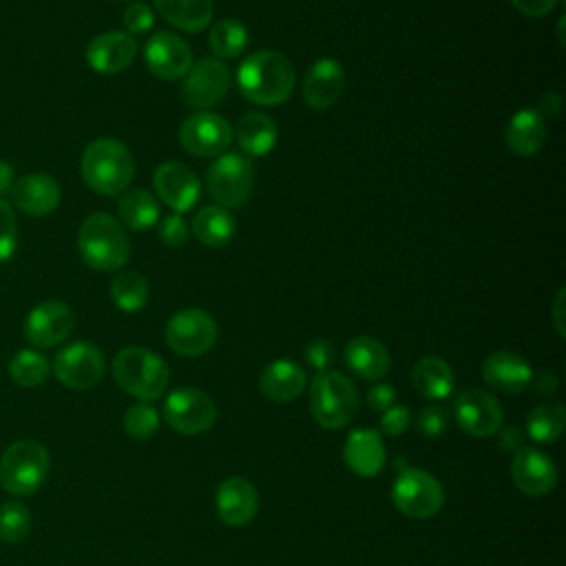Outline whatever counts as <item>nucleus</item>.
Here are the masks:
<instances>
[{
	"label": "nucleus",
	"instance_id": "1",
	"mask_svg": "<svg viewBox=\"0 0 566 566\" xmlns=\"http://www.w3.org/2000/svg\"><path fill=\"white\" fill-rule=\"evenodd\" d=\"M237 84L245 99L261 106L283 104L296 84V71L287 55L261 49L250 53L237 71Z\"/></svg>",
	"mask_w": 566,
	"mask_h": 566
},
{
	"label": "nucleus",
	"instance_id": "2",
	"mask_svg": "<svg viewBox=\"0 0 566 566\" xmlns=\"http://www.w3.org/2000/svg\"><path fill=\"white\" fill-rule=\"evenodd\" d=\"M80 172L93 192L102 197H117L128 190L135 177V161L122 142L113 137H99L84 148Z\"/></svg>",
	"mask_w": 566,
	"mask_h": 566
},
{
	"label": "nucleus",
	"instance_id": "3",
	"mask_svg": "<svg viewBox=\"0 0 566 566\" xmlns=\"http://www.w3.org/2000/svg\"><path fill=\"white\" fill-rule=\"evenodd\" d=\"M77 250L91 270L119 272L128 261L130 243L124 226L115 217L106 212H93L80 226Z\"/></svg>",
	"mask_w": 566,
	"mask_h": 566
},
{
	"label": "nucleus",
	"instance_id": "4",
	"mask_svg": "<svg viewBox=\"0 0 566 566\" xmlns=\"http://www.w3.org/2000/svg\"><path fill=\"white\" fill-rule=\"evenodd\" d=\"M113 376L126 394L135 396L142 402L157 400L166 391L170 380L166 360L139 345L124 347L115 354Z\"/></svg>",
	"mask_w": 566,
	"mask_h": 566
},
{
	"label": "nucleus",
	"instance_id": "5",
	"mask_svg": "<svg viewBox=\"0 0 566 566\" xmlns=\"http://www.w3.org/2000/svg\"><path fill=\"white\" fill-rule=\"evenodd\" d=\"M310 409L325 429H343L358 411V391L340 371H318L310 385Z\"/></svg>",
	"mask_w": 566,
	"mask_h": 566
},
{
	"label": "nucleus",
	"instance_id": "6",
	"mask_svg": "<svg viewBox=\"0 0 566 566\" xmlns=\"http://www.w3.org/2000/svg\"><path fill=\"white\" fill-rule=\"evenodd\" d=\"M49 473V451L35 440H18L0 455V484L11 495L35 493Z\"/></svg>",
	"mask_w": 566,
	"mask_h": 566
},
{
	"label": "nucleus",
	"instance_id": "7",
	"mask_svg": "<svg viewBox=\"0 0 566 566\" xmlns=\"http://www.w3.org/2000/svg\"><path fill=\"white\" fill-rule=\"evenodd\" d=\"M254 184L252 161L241 153L219 155L206 172V186L212 199L223 208H239L248 201Z\"/></svg>",
	"mask_w": 566,
	"mask_h": 566
},
{
	"label": "nucleus",
	"instance_id": "8",
	"mask_svg": "<svg viewBox=\"0 0 566 566\" xmlns=\"http://www.w3.org/2000/svg\"><path fill=\"white\" fill-rule=\"evenodd\" d=\"M396 509L413 520L433 517L444 504L442 484L422 469H405L391 486Z\"/></svg>",
	"mask_w": 566,
	"mask_h": 566
},
{
	"label": "nucleus",
	"instance_id": "9",
	"mask_svg": "<svg viewBox=\"0 0 566 566\" xmlns=\"http://www.w3.org/2000/svg\"><path fill=\"white\" fill-rule=\"evenodd\" d=\"M164 420L170 429L184 436H197L214 424L217 407L206 391L179 387L170 391L164 402Z\"/></svg>",
	"mask_w": 566,
	"mask_h": 566
},
{
	"label": "nucleus",
	"instance_id": "10",
	"mask_svg": "<svg viewBox=\"0 0 566 566\" xmlns=\"http://www.w3.org/2000/svg\"><path fill=\"white\" fill-rule=\"evenodd\" d=\"M217 340V323L201 307H186L166 323V343L179 356H201Z\"/></svg>",
	"mask_w": 566,
	"mask_h": 566
},
{
	"label": "nucleus",
	"instance_id": "11",
	"mask_svg": "<svg viewBox=\"0 0 566 566\" xmlns=\"http://www.w3.org/2000/svg\"><path fill=\"white\" fill-rule=\"evenodd\" d=\"M230 88V69L217 57H201L192 62L190 71L184 75L181 97L186 106L197 111H208L223 102Z\"/></svg>",
	"mask_w": 566,
	"mask_h": 566
},
{
	"label": "nucleus",
	"instance_id": "12",
	"mask_svg": "<svg viewBox=\"0 0 566 566\" xmlns=\"http://www.w3.org/2000/svg\"><path fill=\"white\" fill-rule=\"evenodd\" d=\"M53 374L69 389H91L104 376V356L93 343H71L55 354Z\"/></svg>",
	"mask_w": 566,
	"mask_h": 566
},
{
	"label": "nucleus",
	"instance_id": "13",
	"mask_svg": "<svg viewBox=\"0 0 566 566\" xmlns=\"http://www.w3.org/2000/svg\"><path fill=\"white\" fill-rule=\"evenodd\" d=\"M181 146L195 157H219L232 142L230 124L212 111H195L179 126Z\"/></svg>",
	"mask_w": 566,
	"mask_h": 566
},
{
	"label": "nucleus",
	"instance_id": "14",
	"mask_svg": "<svg viewBox=\"0 0 566 566\" xmlns=\"http://www.w3.org/2000/svg\"><path fill=\"white\" fill-rule=\"evenodd\" d=\"M75 327V314L64 301H42L24 318V338L38 347L49 349L64 343Z\"/></svg>",
	"mask_w": 566,
	"mask_h": 566
},
{
	"label": "nucleus",
	"instance_id": "15",
	"mask_svg": "<svg viewBox=\"0 0 566 566\" xmlns=\"http://www.w3.org/2000/svg\"><path fill=\"white\" fill-rule=\"evenodd\" d=\"M144 60L148 71L166 82L184 80L192 66V49L172 31H157L144 44Z\"/></svg>",
	"mask_w": 566,
	"mask_h": 566
},
{
	"label": "nucleus",
	"instance_id": "16",
	"mask_svg": "<svg viewBox=\"0 0 566 566\" xmlns=\"http://www.w3.org/2000/svg\"><path fill=\"white\" fill-rule=\"evenodd\" d=\"M153 186L159 201L177 214L188 212L201 192L197 175L181 161L159 164L153 172Z\"/></svg>",
	"mask_w": 566,
	"mask_h": 566
},
{
	"label": "nucleus",
	"instance_id": "17",
	"mask_svg": "<svg viewBox=\"0 0 566 566\" xmlns=\"http://www.w3.org/2000/svg\"><path fill=\"white\" fill-rule=\"evenodd\" d=\"M453 413L458 424L475 438L493 436L502 427L504 418L500 402L482 389H464L455 398Z\"/></svg>",
	"mask_w": 566,
	"mask_h": 566
},
{
	"label": "nucleus",
	"instance_id": "18",
	"mask_svg": "<svg viewBox=\"0 0 566 566\" xmlns=\"http://www.w3.org/2000/svg\"><path fill=\"white\" fill-rule=\"evenodd\" d=\"M511 478L524 495L542 497L553 491L557 482V467L544 451L520 447L511 462Z\"/></svg>",
	"mask_w": 566,
	"mask_h": 566
},
{
	"label": "nucleus",
	"instance_id": "19",
	"mask_svg": "<svg viewBox=\"0 0 566 566\" xmlns=\"http://www.w3.org/2000/svg\"><path fill=\"white\" fill-rule=\"evenodd\" d=\"M137 57V40L126 31H104L86 46V62L95 73L115 75L126 71Z\"/></svg>",
	"mask_w": 566,
	"mask_h": 566
},
{
	"label": "nucleus",
	"instance_id": "20",
	"mask_svg": "<svg viewBox=\"0 0 566 566\" xmlns=\"http://www.w3.org/2000/svg\"><path fill=\"white\" fill-rule=\"evenodd\" d=\"M345 88V69L334 57H318L303 77V99L316 111L334 106Z\"/></svg>",
	"mask_w": 566,
	"mask_h": 566
},
{
	"label": "nucleus",
	"instance_id": "21",
	"mask_svg": "<svg viewBox=\"0 0 566 566\" xmlns=\"http://www.w3.org/2000/svg\"><path fill=\"white\" fill-rule=\"evenodd\" d=\"M9 195L13 206L31 217L51 214L62 199L57 181L44 172H31L15 179Z\"/></svg>",
	"mask_w": 566,
	"mask_h": 566
},
{
	"label": "nucleus",
	"instance_id": "22",
	"mask_svg": "<svg viewBox=\"0 0 566 566\" xmlns=\"http://www.w3.org/2000/svg\"><path fill=\"white\" fill-rule=\"evenodd\" d=\"M214 506L223 524L243 526L252 522L259 511V493L245 478L232 475L219 484Z\"/></svg>",
	"mask_w": 566,
	"mask_h": 566
},
{
	"label": "nucleus",
	"instance_id": "23",
	"mask_svg": "<svg viewBox=\"0 0 566 566\" xmlns=\"http://www.w3.org/2000/svg\"><path fill=\"white\" fill-rule=\"evenodd\" d=\"M484 382L502 394H520L533 378L531 365L513 352H493L482 363Z\"/></svg>",
	"mask_w": 566,
	"mask_h": 566
},
{
	"label": "nucleus",
	"instance_id": "24",
	"mask_svg": "<svg viewBox=\"0 0 566 566\" xmlns=\"http://www.w3.org/2000/svg\"><path fill=\"white\" fill-rule=\"evenodd\" d=\"M347 467L360 478H374L385 467V444L378 431L374 429H354L349 431L343 449Z\"/></svg>",
	"mask_w": 566,
	"mask_h": 566
},
{
	"label": "nucleus",
	"instance_id": "25",
	"mask_svg": "<svg viewBox=\"0 0 566 566\" xmlns=\"http://www.w3.org/2000/svg\"><path fill=\"white\" fill-rule=\"evenodd\" d=\"M506 146L511 153L520 157H531L542 150L546 144V117L537 113V108H520L506 124Z\"/></svg>",
	"mask_w": 566,
	"mask_h": 566
},
{
	"label": "nucleus",
	"instance_id": "26",
	"mask_svg": "<svg viewBox=\"0 0 566 566\" xmlns=\"http://www.w3.org/2000/svg\"><path fill=\"white\" fill-rule=\"evenodd\" d=\"M345 363L356 376L365 380H380L391 367L387 347L378 338L367 334L354 336L345 345Z\"/></svg>",
	"mask_w": 566,
	"mask_h": 566
},
{
	"label": "nucleus",
	"instance_id": "27",
	"mask_svg": "<svg viewBox=\"0 0 566 566\" xmlns=\"http://www.w3.org/2000/svg\"><path fill=\"white\" fill-rule=\"evenodd\" d=\"M305 371L296 360L290 358H279L272 360L259 378V387L263 396H268L274 402H290L298 398L305 389Z\"/></svg>",
	"mask_w": 566,
	"mask_h": 566
},
{
	"label": "nucleus",
	"instance_id": "28",
	"mask_svg": "<svg viewBox=\"0 0 566 566\" xmlns=\"http://www.w3.org/2000/svg\"><path fill=\"white\" fill-rule=\"evenodd\" d=\"M232 137H237L239 148L248 155V157H263L268 155L279 139V130L276 124L270 115L252 111L239 117Z\"/></svg>",
	"mask_w": 566,
	"mask_h": 566
},
{
	"label": "nucleus",
	"instance_id": "29",
	"mask_svg": "<svg viewBox=\"0 0 566 566\" xmlns=\"http://www.w3.org/2000/svg\"><path fill=\"white\" fill-rule=\"evenodd\" d=\"M237 230V221L232 212L223 206H203L195 212L190 232L201 245L208 248H223L232 241Z\"/></svg>",
	"mask_w": 566,
	"mask_h": 566
},
{
	"label": "nucleus",
	"instance_id": "30",
	"mask_svg": "<svg viewBox=\"0 0 566 566\" xmlns=\"http://www.w3.org/2000/svg\"><path fill=\"white\" fill-rule=\"evenodd\" d=\"M157 13L186 33H199L212 22V0H153Z\"/></svg>",
	"mask_w": 566,
	"mask_h": 566
},
{
	"label": "nucleus",
	"instance_id": "31",
	"mask_svg": "<svg viewBox=\"0 0 566 566\" xmlns=\"http://www.w3.org/2000/svg\"><path fill=\"white\" fill-rule=\"evenodd\" d=\"M411 382L422 398L442 400L453 394L455 376L447 360H442L438 356H424L413 365Z\"/></svg>",
	"mask_w": 566,
	"mask_h": 566
},
{
	"label": "nucleus",
	"instance_id": "32",
	"mask_svg": "<svg viewBox=\"0 0 566 566\" xmlns=\"http://www.w3.org/2000/svg\"><path fill=\"white\" fill-rule=\"evenodd\" d=\"M119 223L130 230H148L159 219V203L157 199L144 188H130L119 195L117 201Z\"/></svg>",
	"mask_w": 566,
	"mask_h": 566
},
{
	"label": "nucleus",
	"instance_id": "33",
	"mask_svg": "<svg viewBox=\"0 0 566 566\" xmlns=\"http://www.w3.org/2000/svg\"><path fill=\"white\" fill-rule=\"evenodd\" d=\"M248 40H250V35H248L245 24L234 18L219 20L217 24H212V29L208 33V46H210L212 55L221 62L239 57L245 51Z\"/></svg>",
	"mask_w": 566,
	"mask_h": 566
},
{
	"label": "nucleus",
	"instance_id": "34",
	"mask_svg": "<svg viewBox=\"0 0 566 566\" xmlns=\"http://www.w3.org/2000/svg\"><path fill=\"white\" fill-rule=\"evenodd\" d=\"M111 298L122 312H139L148 303V281L135 270H119L111 281Z\"/></svg>",
	"mask_w": 566,
	"mask_h": 566
},
{
	"label": "nucleus",
	"instance_id": "35",
	"mask_svg": "<svg viewBox=\"0 0 566 566\" xmlns=\"http://www.w3.org/2000/svg\"><path fill=\"white\" fill-rule=\"evenodd\" d=\"M566 427V409L562 402H542L526 418L528 436L539 444L555 442Z\"/></svg>",
	"mask_w": 566,
	"mask_h": 566
},
{
	"label": "nucleus",
	"instance_id": "36",
	"mask_svg": "<svg viewBox=\"0 0 566 566\" xmlns=\"http://www.w3.org/2000/svg\"><path fill=\"white\" fill-rule=\"evenodd\" d=\"M51 374V365L38 349H20L9 360V376L20 387H38Z\"/></svg>",
	"mask_w": 566,
	"mask_h": 566
},
{
	"label": "nucleus",
	"instance_id": "37",
	"mask_svg": "<svg viewBox=\"0 0 566 566\" xmlns=\"http://www.w3.org/2000/svg\"><path fill=\"white\" fill-rule=\"evenodd\" d=\"M31 531V513L20 502L0 504V539L7 544L22 542Z\"/></svg>",
	"mask_w": 566,
	"mask_h": 566
},
{
	"label": "nucleus",
	"instance_id": "38",
	"mask_svg": "<svg viewBox=\"0 0 566 566\" xmlns=\"http://www.w3.org/2000/svg\"><path fill=\"white\" fill-rule=\"evenodd\" d=\"M159 427V413L150 402H135L124 413V429L135 440L150 438Z\"/></svg>",
	"mask_w": 566,
	"mask_h": 566
},
{
	"label": "nucleus",
	"instance_id": "39",
	"mask_svg": "<svg viewBox=\"0 0 566 566\" xmlns=\"http://www.w3.org/2000/svg\"><path fill=\"white\" fill-rule=\"evenodd\" d=\"M18 245V221L13 208L0 199V263L9 261Z\"/></svg>",
	"mask_w": 566,
	"mask_h": 566
},
{
	"label": "nucleus",
	"instance_id": "40",
	"mask_svg": "<svg viewBox=\"0 0 566 566\" xmlns=\"http://www.w3.org/2000/svg\"><path fill=\"white\" fill-rule=\"evenodd\" d=\"M157 237H159V241L164 243V245H168V248H179V245H184L186 241H188V237H190V226H188V221L181 217V214H168V217H164L161 221H159V226H157Z\"/></svg>",
	"mask_w": 566,
	"mask_h": 566
},
{
	"label": "nucleus",
	"instance_id": "41",
	"mask_svg": "<svg viewBox=\"0 0 566 566\" xmlns=\"http://www.w3.org/2000/svg\"><path fill=\"white\" fill-rule=\"evenodd\" d=\"M416 427H418V433L420 436H427V438H438L447 431L449 427V411L440 405H429L424 407L420 413H418V420H416Z\"/></svg>",
	"mask_w": 566,
	"mask_h": 566
},
{
	"label": "nucleus",
	"instance_id": "42",
	"mask_svg": "<svg viewBox=\"0 0 566 566\" xmlns=\"http://www.w3.org/2000/svg\"><path fill=\"white\" fill-rule=\"evenodd\" d=\"M122 22H124V29L128 35H135V33H146L153 29L155 24V13L148 4L144 2H130L122 15Z\"/></svg>",
	"mask_w": 566,
	"mask_h": 566
},
{
	"label": "nucleus",
	"instance_id": "43",
	"mask_svg": "<svg viewBox=\"0 0 566 566\" xmlns=\"http://www.w3.org/2000/svg\"><path fill=\"white\" fill-rule=\"evenodd\" d=\"M303 356H305L307 365L316 369V374H318V371H327L329 365H332V360H334V347H332V343L325 340V338H314V340H310V343L305 345Z\"/></svg>",
	"mask_w": 566,
	"mask_h": 566
},
{
	"label": "nucleus",
	"instance_id": "44",
	"mask_svg": "<svg viewBox=\"0 0 566 566\" xmlns=\"http://www.w3.org/2000/svg\"><path fill=\"white\" fill-rule=\"evenodd\" d=\"M409 424H411V413L402 405H394L387 411H382V416H380V429L389 436L405 433Z\"/></svg>",
	"mask_w": 566,
	"mask_h": 566
},
{
	"label": "nucleus",
	"instance_id": "45",
	"mask_svg": "<svg viewBox=\"0 0 566 566\" xmlns=\"http://www.w3.org/2000/svg\"><path fill=\"white\" fill-rule=\"evenodd\" d=\"M394 402H396V389H394L391 385L380 382V385H374V387L367 391V405H369V409L376 411V413L387 411L389 407H394Z\"/></svg>",
	"mask_w": 566,
	"mask_h": 566
},
{
	"label": "nucleus",
	"instance_id": "46",
	"mask_svg": "<svg viewBox=\"0 0 566 566\" xmlns=\"http://www.w3.org/2000/svg\"><path fill=\"white\" fill-rule=\"evenodd\" d=\"M520 13L528 15V18H544L548 15L559 0H509Z\"/></svg>",
	"mask_w": 566,
	"mask_h": 566
},
{
	"label": "nucleus",
	"instance_id": "47",
	"mask_svg": "<svg viewBox=\"0 0 566 566\" xmlns=\"http://www.w3.org/2000/svg\"><path fill=\"white\" fill-rule=\"evenodd\" d=\"M537 394H553L557 389V378L551 371H533V378L528 382Z\"/></svg>",
	"mask_w": 566,
	"mask_h": 566
},
{
	"label": "nucleus",
	"instance_id": "48",
	"mask_svg": "<svg viewBox=\"0 0 566 566\" xmlns=\"http://www.w3.org/2000/svg\"><path fill=\"white\" fill-rule=\"evenodd\" d=\"M559 106H562L559 93H544V95H542V102H539V106H537V113H539L542 117H546V115H557V113H559Z\"/></svg>",
	"mask_w": 566,
	"mask_h": 566
},
{
	"label": "nucleus",
	"instance_id": "49",
	"mask_svg": "<svg viewBox=\"0 0 566 566\" xmlns=\"http://www.w3.org/2000/svg\"><path fill=\"white\" fill-rule=\"evenodd\" d=\"M564 294H566V290L559 287L557 296L553 301V325H555L559 336H564V318H562L564 316Z\"/></svg>",
	"mask_w": 566,
	"mask_h": 566
},
{
	"label": "nucleus",
	"instance_id": "50",
	"mask_svg": "<svg viewBox=\"0 0 566 566\" xmlns=\"http://www.w3.org/2000/svg\"><path fill=\"white\" fill-rule=\"evenodd\" d=\"M13 181H15V177H13V168H11V164H7V161H2V159H0V199H2V195L11 192Z\"/></svg>",
	"mask_w": 566,
	"mask_h": 566
},
{
	"label": "nucleus",
	"instance_id": "51",
	"mask_svg": "<svg viewBox=\"0 0 566 566\" xmlns=\"http://www.w3.org/2000/svg\"><path fill=\"white\" fill-rule=\"evenodd\" d=\"M122 2H139V0H122Z\"/></svg>",
	"mask_w": 566,
	"mask_h": 566
}]
</instances>
